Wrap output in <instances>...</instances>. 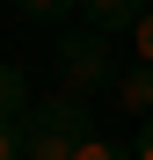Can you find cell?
Here are the masks:
<instances>
[{"label": "cell", "instance_id": "obj_1", "mask_svg": "<svg viewBox=\"0 0 153 160\" xmlns=\"http://www.w3.org/2000/svg\"><path fill=\"white\" fill-rule=\"evenodd\" d=\"M88 95H73V88H59V95H44L37 109H29V146H22V160H73V146L88 138Z\"/></svg>", "mask_w": 153, "mask_h": 160}, {"label": "cell", "instance_id": "obj_2", "mask_svg": "<svg viewBox=\"0 0 153 160\" xmlns=\"http://www.w3.org/2000/svg\"><path fill=\"white\" fill-rule=\"evenodd\" d=\"M110 29H66L59 37V88H73V95H88V88H110Z\"/></svg>", "mask_w": 153, "mask_h": 160}, {"label": "cell", "instance_id": "obj_3", "mask_svg": "<svg viewBox=\"0 0 153 160\" xmlns=\"http://www.w3.org/2000/svg\"><path fill=\"white\" fill-rule=\"evenodd\" d=\"M110 109L117 117H153V66H124L117 80H110Z\"/></svg>", "mask_w": 153, "mask_h": 160}, {"label": "cell", "instance_id": "obj_4", "mask_svg": "<svg viewBox=\"0 0 153 160\" xmlns=\"http://www.w3.org/2000/svg\"><path fill=\"white\" fill-rule=\"evenodd\" d=\"M146 8H153V0H80V15L95 22V29H110V37H117V29H131Z\"/></svg>", "mask_w": 153, "mask_h": 160}, {"label": "cell", "instance_id": "obj_5", "mask_svg": "<svg viewBox=\"0 0 153 160\" xmlns=\"http://www.w3.org/2000/svg\"><path fill=\"white\" fill-rule=\"evenodd\" d=\"M29 80H22V66H0V117H29Z\"/></svg>", "mask_w": 153, "mask_h": 160}, {"label": "cell", "instance_id": "obj_6", "mask_svg": "<svg viewBox=\"0 0 153 160\" xmlns=\"http://www.w3.org/2000/svg\"><path fill=\"white\" fill-rule=\"evenodd\" d=\"M15 8L29 15V22H51V29H59V22H73V15H80V0H15Z\"/></svg>", "mask_w": 153, "mask_h": 160}, {"label": "cell", "instance_id": "obj_7", "mask_svg": "<svg viewBox=\"0 0 153 160\" xmlns=\"http://www.w3.org/2000/svg\"><path fill=\"white\" fill-rule=\"evenodd\" d=\"M73 160H139L131 146H117V138H102V131H88L80 146H73Z\"/></svg>", "mask_w": 153, "mask_h": 160}, {"label": "cell", "instance_id": "obj_8", "mask_svg": "<svg viewBox=\"0 0 153 160\" xmlns=\"http://www.w3.org/2000/svg\"><path fill=\"white\" fill-rule=\"evenodd\" d=\"M29 146V117H0V160H22Z\"/></svg>", "mask_w": 153, "mask_h": 160}, {"label": "cell", "instance_id": "obj_9", "mask_svg": "<svg viewBox=\"0 0 153 160\" xmlns=\"http://www.w3.org/2000/svg\"><path fill=\"white\" fill-rule=\"evenodd\" d=\"M124 37H131V58H139V66H153V8H146V15H139Z\"/></svg>", "mask_w": 153, "mask_h": 160}, {"label": "cell", "instance_id": "obj_10", "mask_svg": "<svg viewBox=\"0 0 153 160\" xmlns=\"http://www.w3.org/2000/svg\"><path fill=\"white\" fill-rule=\"evenodd\" d=\"M139 160H153V117H146V131H139V146H131Z\"/></svg>", "mask_w": 153, "mask_h": 160}]
</instances>
